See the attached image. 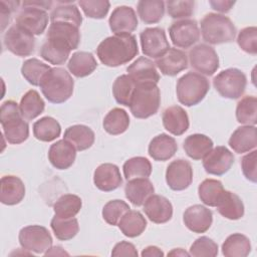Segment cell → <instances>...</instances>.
<instances>
[{"label":"cell","mask_w":257,"mask_h":257,"mask_svg":"<svg viewBox=\"0 0 257 257\" xmlns=\"http://www.w3.org/2000/svg\"><path fill=\"white\" fill-rule=\"evenodd\" d=\"M22 9L16 17V24L32 35L42 34L48 24L47 10L52 1H23Z\"/></svg>","instance_id":"5"},{"label":"cell","mask_w":257,"mask_h":257,"mask_svg":"<svg viewBox=\"0 0 257 257\" xmlns=\"http://www.w3.org/2000/svg\"><path fill=\"white\" fill-rule=\"evenodd\" d=\"M128 76L136 83L154 82L157 83L160 80V74L156 68V64L149 58L141 56L135 60L126 68Z\"/></svg>","instance_id":"26"},{"label":"cell","mask_w":257,"mask_h":257,"mask_svg":"<svg viewBox=\"0 0 257 257\" xmlns=\"http://www.w3.org/2000/svg\"><path fill=\"white\" fill-rule=\"evenodd\" d=\"M144 212L150 221L156 224H164L173 217V205L164 196L152 195L144 203Z\"/></svg>","instance_id":"19"},{"label":"cell","mask_w":257,"mask_h":257,"mask_svg":"<svg viewBox=\"0 0 257 257\" xmlns=\"http://www.w3.org/2000/svg\"><path fill=\"white\" fill-rule=\"evenodd\" d=\"M201 32L206 42L221 44L232 42L237 31L229 17L218 13H208L201 20Z\"/></svg>","instance_id":"6"},{"label":"cell","mask_w":257,"mask_h":257,"mask_svg":"<svg viewBox=\"0 0 257 257\" xmlns=\"http://www.w3.org/2000/svg\"><path fill=\"white\" fill-rule=\"evenodd\" d=\"M4 45L13 54L25 57L34 52L35 38L34 35L24 30L16 23L8 28L4 34Z\"/></svg>","instance_id":"10"},{"label":"cell","mask_w":257,"mask_h":257,"mask_svg":"<svg viewBox=\"0 0 257 257\" xmlns=\"http://www.w3.org/2000/svg\"><path fill=\"white\" fill-rule=\"evenodd\" d=\"M250 252V240L241 233L229 235L222 244V253L226 257H246Z\"/></svg>","instance_id":"35"},{"label":"cell","mask_w":257,"mask_h":257,"mask_svg":"<svg viewBox=\"0 0 257 257\" xmlns=\"http://www.w3.org/2000/svg\"><path fill=\"white\" fill-rule=\"evenodd\" d=\"M130 125L128 113L120 108L114 107L110 109L103 118L102 126L104 131L112 136L123 134Z\"/></svg>","instance_id":"36"},{"label":"cell","mask_w":257,"mask_h":257,"mask_svg":"<svg viewBox=\"0 0 257 257\" xmlns=\"http://www.w3.org/2000/svg\"><path fill=\"white\" fill-rule=\"evenodd\" d=\"M121 233L128 237L135 238L143 234L147 228V220L143 214L136 210H128L117 224Z\"/></svg>","instance_id":"34"},{"label":"cell","mask_w":257,"mask_h":257,"mask_svg":"<svg viewBox=\"0 0 257 257\" xmlns=\"http://www.w3.org/2000/svg\"><path fill=\"white\" fill-rule=\"evenodd\" d=\"M20 246L35 254H44L52 246V237L49 231L40 225H29L19 231Z\"/></svg>","instance_id":"9"},{"label":"cell","mask_w":257,"mask_h":257,"mask_svg":"<svg viewBox=\"0 0 257 257\" xmlns=\"http://www.w3.org/2000/svg\"><path fill=\"white\" fill-rule=\"evenodd\" d=\"M2 132L9 144L19 145L29 137V125L21 114L19 105L14 100H6L0 107Z\"/></svg>","instance_id":"3"},{"label":"cell","mask_w":257,"mask_h":257,"mask_svg":"<svg viewBox=\"0 0 257 257\" xmlns=\"http://www.w3.org/2000/svg\"><path fill=\"white\" fill-rule=\"evenodd\" d=\"M168 256H190V253L186 252L182 248H176V249H173L171 252H169Z\"/></svg>","instance_id":"58"},{"label":"cell","mask_w":257,"mask_h":257,"mask_svg":"<svg viewBox=\"0 0 257 257\" xmlns=\"http://www.w3.org/2000/svg\"><path fill=\"white\" fill-rule=\"evenodd\" d=\"M166 2L162 0H142L138 2V14L146 24H155L161 21L165 14Z\"/></svg>","instance_id":"38"},{"label":"cell","mask_w":257,"mask_h":257,"mask_svg":"<svg viewBox=\"0 0 257 257\" xmlns=\"http://www.w3.org/2000/svg\"><path fill=\"white\" fill-rule=\"evenodd\" d=\"M209 4L211 5L212 9L222 12V13H227L229 12L232 7L235 4V1H225V0H211L209 1Z\"/></svg>","instance_id":"55"},{"label":"cell","mask_w":257,"mask_h":257,"mask_svg":"<svg viewBox=\"0 0 257 257\" xmlns=\"http://www.w3.org/2000/svg\"><path fill=\"white\" fill-rule=\"evenodd\" d=\"M0 187V201L4 205L13 206L24 199L25 186L19 177L13 175L3 176Z\"/></svg>","instance_id":"24"},{"label":"cell","mask_w":257,"mask_h":257,"mask_svg":"<svg viewBox=\"0 0 257 257\" xmlns=\"http://www.w3.org/2000/svg\"><path fill=\"white\" fill-rule=\"evenodd\" d=\"M167 11L169 16L174 19H187L194 13L195 1L184 0V1H167Z\"/></svg>","instance_id":"51"},{"label":"cell","mask_w":257,"mask_h":257,"mask_svg":"<svg viewBox=\"0 0 257 257\" xmlns=\"http://www.w3.org/2000/svg\"><path fill=\"white\" fill-rule=\"evenodd\" d=\"M78 5L85 16L92 19H103L110 7V3L106 0H79Z\"/></svg>","instance_id":"48"},{"label":"cell","mask_w":257,"mask_h":257,"mask_svg":"<svg viewBox=\"0 0 257 257\" xmlns=\"http://www.w3.org/2000/svg\"><path fill=\"white\" fill-rule=\"evenodd\" d=\"M257 98L254 95L244 96L236 106V119L245 125H255L257 122Z\"/></svg>","instance_id":"43"},{"label":"cell","mask_w":257,"mask_h":257,"mask_svg":"<svg viewBox=\"0 0 257 257\" xmlns=\"http://www.w3.org/2000/svg\"><path fill=\"white\" fill-rule=\"evenodd\" d=\"M167 185L174 191H183L193 182V169L187 160L178 159L169 164L166 171Z\"/></svg>","instance_id":"15"},{"label":"cell","mask_w":257,"mask_h":257,"mask_svg":"<svg viewBox=\"0 0 257 257\" xmlns=\"http://www.w3.org/2000/svg\"><path fill=\"white\" fill-rule=\"evenodd\" d=\"M110 30L114 34H131L138 27L139 21L135 10L130 6H118L108 19Z\"/></svg>","instance_id":"18"},{"label":"cell","mask_w":257,"mask_h":257,"mask_svg":"<svg viewBox=\"0 0 257 257\" xmlns=\"http://www.w3.org/2000/svg\"><path fill=\"white\" fill-rule=\"evenodd\" d=\"M122 171L127 181L135 178H149L152 174V164L145 157H134L124 162Z\"/></svg>","instance_id":"44"},{"label":"cell","mask_w":257,"mask_h":257,"mask_svg":"<svg viewBox=\"0 0 257 257\" xmlns=\"http://www.w3.org/2000/svg\"><path fill=\"white\" fill-rule=\"evenodd\" d=\"M21 3L19 1H5L1 0L0 1V15H1V25H2V31L5 29L7 23L10 20V15L18 8V6Z\"/></svg>","instance_id":"53"},{"label":"cell","mask_w":257,"mask_h":257,"mask_svg":"<svg viewBox=\"0 0 257 257\" xmlns=\"http://www.w3.org/2000/svg\"><path fill=\"white\" fill-rule=\"evenodd\" d=\"M230 148L237 154L251 152L257 147V130L255 125L237 127L229 139Z\"/></svg>","instance_id":"25"},{"label":"cell","mask_w":257,"mask_h":257,"mask_svg":"<svg viewBox=\"0 0 257 257\" xmlns=\"http://www.w3.org/2000/svg\"><path fill=\"white\" fill-rule=\"evenodd\" d=\"M189 253L194 257H214L218 255V244L211 238L202 236L193 242Z\"/></svg>","instance_id":"49"},{"label":"cell","mask_w":257,"mask_h":257,"mask_svg":"<svg viewBox=\"0 0 257 257\" xmlns=\"http://www.w3.org/2000/svg\"><path fill=\"white\" fill-rule=\"evenodd\" d=\"M183 221L190 231L198 234L205 233L212 225L213 214L207 207L196 204L185 210Z\"/></svg>","instance_id":"17"},{"label":"cell","mask_w":257,"mask_h":257,"mask_svg":"<svg viewBox=\"0 0 257 257\" xmlns=\"http://www.w3.org/2000/svg\"><path fill=\"white\" fill-rule=\"evenodd\" d=\"M225 189L219 180L206 179L198 187L200 200L209 207H216Z\"/></svg>","instance_id":"40"},{"label":"cell","mask_w":257,"mask_h":257,"mask_svg":"<svg viewBox=\"0 0 257 257\" xmlns=\"http://www.w3.org/2000/svg\"><path fill=\"white\" fill-rule=\"evenodd\" d=\"M51 23L66 22L79 27L82 23V16L74 2H56V6L49 15Z\"/></svg>","instance_id":"33"},{"label":"cell","mask_w":257,"mask_h":257,"mask_svg":"<svg viewBox=\"0 0 257 257\" xmlns=\"http://www.w3.org/2000/svg\"><path fill=\"white\" fill-rule=\"evenodd\" d=\"M239 47L246 53L256 55L257 53V28L249 26L243 28L237 37Z\"/></svg>","instance_id":"50"},{"label":"cell","mask_w":257,"mask_h":257,"mask_svg":"<svg viewBox=\"0 0 257 257\" xmlns=\"http://www.w3.org/2000/svg\"><path fill=\"white\" fill-rule=\"evenodd\" d=\"M213 85L222 97L237 99L243 95L246 89L247 78L240 69L227 68L214 77Z\"/></svg>","instance_id":"8"},{"label":"cell","mask_w":257,"mask_h":257,"mask_svg":"<svg viewBox=\"0 0 257 257\" xmlns=\"http://www.w3.org/2000/svg\"><path fill=\"white\" fill-rule=\"evenodd\" d=\"M155 193V187L148 178H135L124 186L125 198L136 207L144 205L146 200Z\"/></svg>","instance_id":"27"},{"label":"cell","mask_w":257,"mask_h":257,"mask_svg":"<svg viewBox=\"0 0 257 257\" xmlns=\"http://www.w3.org/2000/svg\"><path fill=\"white\" fill-rule=\"evenodd\" d=\"M234 163V156L226 147L218 146L212 149L203 159L205 171L214 176L226 174Z\"/></svg>","instance_id":"16"},{"label":"cell","mask_w":257,"mask_h":257,"mask_svg":"<svg viewBox=\"0 0 257 257\" xmlns=\"http://www.w3.org/2000/svg\"><path fill=\"white\" fill-rule=\"evenodd\" d=\"M50 68L51 67L48 64L39 59L30 58L23 62L21 66V74L30 84L39 86L42 77Z\"/></svg>","instance_id":"45"},{"label":"cell","mask_w":257,"mask_h":257,"mask_svg":"<svg viewBox=\"0 0 257 257\" xmlns=\"http://www.w3.org/2000/svg\"><path fill=\"white\" fill-rule=\"evenodd\" d=\"M169 35L176 47L186 49L199 41L200 29L196 20L182 19L171 24Z\"/></svg>","instance_id":"13"},{"label":"cell","mask_w":257,"mask_h":257,"mask_svg":"<svg viewBox=\"0 0 257 257\" xmlns=\"http://www.w3.org/2000/svg\"><path fill=\"white\" fill-rule=\"evenodd\" d=\"M155 64L164 75L175 76L188 67V56L185 51L170 47L164 55L156 59Z\"/></svg>","instance_id":"22"},{"label":"cell","mask_w":257,"mask_h":257,"mask_svg":"<svg viewBox=\"0 0 257 257\" xmlns=\"http://www.w3.org/2000/svg\"><path fill=\"white\" fill-rule=\"evenodd\" d=\"M96 67L97 62L93 54L86 51L74 52L67 63L68 70L75 77H85L91 74Z\"/></svg>","instance_id":"31"},{"label":"cell","mask_w":257,"mask_h":257,"mask_svg":"<svg viewBox=\"0 0 257 257\" xmlns=\"http://www.w3.org/2000/svg\"><path fill=\"white\" fill-rule=\"evenodd\" d=\"M161 104V91L157 83H136L130 109L137 118H148L156 114Z\"/></svg>","instance_id":"4"},{"label":"cell","mask_w":257,"mask_h":257,"mask_svg":"<svg viewBox=\"0 0 257 257\" xmlns=\"http://www.w3.org/2000/svg\"><path fill=\"white\" fill-rule=\"evenodd\" d=\"M256 160H257V151L253 150L241 159V168L244 177L252 183L257 182V173H256Z\"/></svg>","instance_id":"52"},{"label":"cell","mask_w":257,"mask_h":257,"mask_svg":"<svg viewBox=\"0 0 257 257\" xmlns=\"http://www.w3.org/2000/svg\"><path fill=\"white\" fill-rule=\"evenodd\" d=\"M63 139L70 142L76 151H85L89 149L95 140L93 131L84 124H73L64 132Z\"/></svg>","instance_id":"29"},{"label":"cell","mask_w":257,"mask_h":257,"mask_svg":"<svg viewBox=\"0 0 257 257\" xmlns=\"http://www.w3.org/2000/svg\"><path fill=\"white\" fill-rule=\"evenodd\" d=\"M93 183L102 192L116 190L122 184V178L116 165L104 163L99 165L93 173Z\"/></svg>","instance_id":"20"},{"label":"cell","mask_w":257,"mask_h":257,"mask_svg":"<svg viewBox=\"0 0 257 257\" xmlns=\"http://www.w3.org/2000/svg\"><path fill=\"white\" fill-rule=\"evenodd\" d=\"M61 134L60 123L51 116H43L33 124V135L41 142H52Z\"/></svg>","instance_id":"39"},{"label":"cell","mask_w":257,"mask_h":257,"mask_svg":"<svg viewBox=\"0 0 257 257\" xmlns=\"http://www.w3.org/2000/svg\"><path fill=\"white\" fill-rule=\"evenodd\" d=\"M139 53L137 38L133 34H114L103 39L96 48L100 62L116 67L133 60Z\"/></svg>","instance_id":"1"},{"label":"cell","mask_w":257,"mask_h":257,"mask_svg":"<svg viewBox=\"0 0 257 257\" xmlns=\"http://www.w3.org/2000/svg\"><path fill=\"white\" fill-rule=\"evenodd\" d=\"M135 87L136 82L128 74H122L116 77L112 84V94L115 101L124 106H128Z\"/></svg>","instance_id":"46"},{"label":"cell","mask_w":257,"mask_h":257,"mask_svg":"<svg viewBox=\"0 0 257 257\" xmlns=\"http://www.w3.org/2000/svg\"><path fill=\"white\" fill-rule=\"evenodd\" d=\"M81 207L82 201L80 197L73 194H64L53 204L54 216L59 218H72L79 213Z\"/></svg>","instance_id":"41"},{"label":"cell","mask_w":257,"mask_h":257,"mask_svg":"<svg viewBox=\"0 0 257 257\" xmlns=\"http://www.w3.org/2000/svg\"><path fill=\"white\" fill-rule=\"evenodd\" d=\"M111 256H138V251L133 243L120 241L116 243L111 251Z\"/></svg>","instance_id":"54"},{"label":"cell","mask_w":257,"mask_h":257,"mask_svg":"<svg viewBox=\"0 0 257 257\" xmlns=\"http://www.w3.org/2000/svg\"><path fill=\"white\" fill-rule=\"evenodd\" d=\"M163 125L170 134L181 136L189 128L190 121L187 111L180 105L167 107L162 114Z\"/></svg>","instance_id":"23"},{"label":"cell","mask_w":257,"mask_h":257,"mask_svg":"<svg viewBox=\"0 0 257 257\" xmlns=\"http://www.w3.org/2000/svg\"><path fill=\"white\" fill-rule=\"evenodd\" d=\"M47 156L50 164L55 169L66 170L70 168L75 161L76 149L70 142L63 139L50 146Z\"/></svg>","instance_id":"21"},{"label":"cell","mask_w":257,"mask_h":257,"mask_svg":"<svg viewBox=\"0 0 257 257\" xmlns=\"http://www.w3.org/2000/svg\"><path fill=\"white\" fill-rule=\"evenodd\" d=\"M71 50L74 48L68 40L59 35L47 33L46 40L40 48V56L53 65H60L68 59Z\"/></svg>","instance_id":"12"},{"label":"cell","mask_w":257,"mask_h":257,"mask_svg":"<svg viewBox=\"0 0 257 257\" xmlns=\"http://www.w3.org/2000/svg\"><path fill=\"white\" fill-rule=\"evenodd\" d=\"M142 51L146 56L158 59L170 49L166 32L161 27H150L140 34Z\"/></svg>","instance_id":"14"},{"label":"cell","mask_w":257,"mask_h":257,"mask_svg":"<svg viewBox=\"0 0 257 257\" xmlns=\"http://www.w3.org/2000/svg\"><path fill=\"white\" fill-rule=\"evenodd\" d=\"M210 88L209 80L200 73L187 72L181 76L176 85L177 97L180 103L192 106L200 103Z\"/></svg>","instance_id":"7"},{"label":"cell","mask_w":257,"mask_h":257,"mask_svg":"<svg viewBox=\"0 0 257 257\" xmlns=\"http://www.w3.org/2000/svg\"><path fill=\"white\" fill-rule=\"evenodd\" d=\"M50 227L58 240L67 241L76 236L79 231V225L76 218H59L54 216L51 219Z\"/></svg>","instance_id":"42"},{"label":"cell","mask_w":257,"mask_h":257,"mask_svg":"<svg viewBox=\"0 0 257 257\" xmlns=\"http://www.w3.org/2000/svg\"><path fill=\"white\" fill-rule=\"evenodd\" d=\"M39 87L45 98L51 103H62L73 93L74 80L62 67H51L42 77Z\"/></svg>","instance_id":"2"},{"label":"cell","mask_w":257,"mask_h":257,"mask_svg":"<svg viewBox=\"0 0 257 257\" xmlns=\"http://www.w3.org/2000/svg\"><path fill=\"white\" fill-rule=\"evenodd\" d=\"M189 61L191 66L200 74L213 75L219 68V56L216 50L208 44H198L190 49Z\"/></svg>","instance_id":"11"},{"label":"cell","mask_w":257,"mask_h":257,"mask_svg":"<svg viewBox=\"0 0 257 257\" xmlns=\"http://www.w3.org/2000/svg\"><path fill=\"white\" fill-rule=\"evenodd\" d=\"M143 257H163L164 252L157 246H148L146 247L141 254Z\"/></svg>","instance_id":"56"},{"label":"cell","mask_w":257,"mask_h":257,"mask_svg":"<svg viewBox=\"0 0 257 257\" xmlns=\"http://www.w3.org/2000/svg\"><path fill=\"white\" fill-rule=\"evenodd\" d=\"M45 256H49V255H68V253L66 251H64L60 246H55V247H51L50 249H48L45 253Z\"/></svg>","instance_id":"57"},{"label":"cell","mask_w":257,"mask_h":257,"mask_svg":"<svg viewBox=\"0 0 257 257\" xmlns=\"http://www.w3.org/2000/svg\"><path fill=\"white\" fill-rule=\"evenodd\" d=\"M131 210L128 204H126L124 201L122 200H111L108 201L102 208V218L103 220L111 225V226H115L118 224L119 220L121 219V217L128 211Z\"/></svg>","instance_id":"47"},{"label":"cell","mask_w":257,"mask_h":257,"mask_svg":"<svg viewBox=\"0 0 257 257\" xmlns=\"http://www.w3.org/2000/svg\"><path fill=\"white\" fill-rule=\"evenodd\" d=\"M177 151L178 145L176 140L167 134H160L154 137L148 148L150 157L158 162L170 160L175 156Z\"/></svg>","instance_id":"28"},{"label":"cell","mask_w":257,"mask_h":257,"mask_svg":"<svg viewBox=\"0 0 257 257\" xmlns=\"http://www.w3.org/2000/svg\"><path fill=\"white\" fill-rule=\"evenodd\" d=\"M19 108L22 116L25 119L31 120L43 112L45 108V102L38 91L35 89H30L21 97Z\"/></svg>","instance_id":"37"},{"label":"cell","mask_w":257,"mask_h":257,"mask_svg":"<svg viewBox=\"0 0 257 257\" xmlns=\"http://www.w3.org/2000/svg\"><path fill=\"white\" fill-rule=\"evenodd\" d=\"M220 215L229 220H239L244 216V204L240 197L233 192L224 191L216 206Z\"/></svg>","instance_id":"30"},{"label":"cell","mask_w":257,"mask_h":257,"mask_svg":"<svg viewBox=\"0 0 257 257\" xmlns=\"http://www.w3.org/2000/svg\"><path fill=\"white\" fill-rule=\"evenodd\" d=\"M184 150L187 156L195 161L203 160L213 149V141L203 134H193L184 141Z\"/></svg>","instance_id":"32"}]
</instances>
